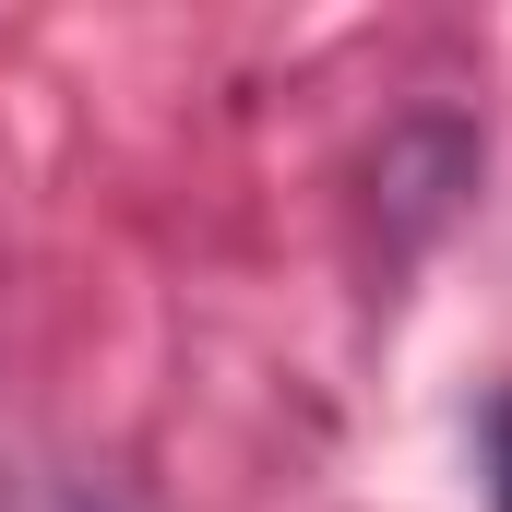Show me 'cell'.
<instances>
[{
  "label": "cell",
  "instance_id": "1",
  "mask_svg": "<svg viewBox=\"0 0 512 512\" xmlns=\"http://www.w3.org/2000/svg\"><path fill=\"white\" fill-rule=\"evenodd\" d=\"M489 477H501V512H512V405L489 417Z\"/></svg>",
  "mask_w": 512,
  "mask_h": 512
}]
</instances>
